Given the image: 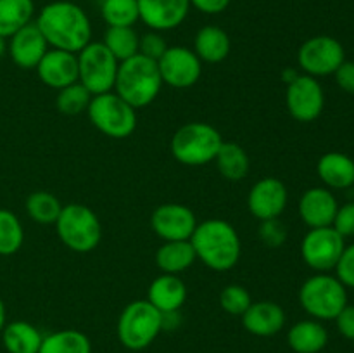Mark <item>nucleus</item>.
I'll return each instance as SVG.
<instances>
[{"mask_svg":"<svg viewBox=\"0 0 354 353\" xmlns=\"http://www.w3.org/2000/svg\"><path fill=\"white\" fill-rule=\"evenodd\" d=\"M317 173L327 189H349L354 185V159L344 152H325L317 163Z\"/></svg>","mask_w":354,"mask_h":353,"instance_id":"22","label":"nucleus"},{"mask_svg":"<svg viewBox=\"0 0 354 353\" xmlns=\"http://www.w3.org/2000/svg\"><path fill=\"white\" fill-rule=\"evenodd\" d=\"M346 61V52L341 42L328 35H317L304 42L297 51V66L304 75L318 76L334 75Z\"/></svg>","mask_w":354,"mask_h":353,"instance_id":"10","label":"nucleus"},{"mask_svg":"<svg viewBox=\"0 0 354 353\" xmlns=\"http://www.w3.org/2000/svg\"><path fill=\"white\" fill-rule=\"evenodd\" d=\"M190 242L197 260L214 272H228L241 260V235L230 221L221 218H209L197 224Z\"/></svg>","mask_w":354,"mask_h":353,"instance_id":"2","label":"nucleus"},{"mask_svg":"<svg viewBox=\"0 0 354 353\" xmlns=\"http://www.w3.org/2000/svg\"><path fill=\"white\" fill-rule=\"evenodd\" d=\"M252 298L249 291L241 284H228L220 293V307L228 315L242 317L244 311L251 307Z\"/></svg>","mask_w":354,"mask_h":353,"instance_id":"35","label":"nucleus"},{"mask_svg":"<svg viewBox=\"0 0 354 353\" xmlns=\"http://www.w3.org/2000/svg\"><path fill=\"white\" fill-rule=\"evenodd\" d=\"M38 353H92V343L85 332L61 329L44 336Z\"/></svg>","mask_w":354,"mask_h":353,"instance_id":"29","label":"nucleus"},{"mask_svg":"<svg viewBox=\"0 0 354 353\" xmlns=\"http://www.w3.org/2000/svg\"><path fill=\"white\" fill-rule=\"evenodd\" d=\"M7 38H3V37H0V59L3 57V54H6L7 52Z\"/></svg>","mask_w":354,"mask_h":353,"instance_id":"45","label":"nucleus"},{"mask_svg":"<svg viewBox=\"0 0 354 353\" xmlns=\"http://www.w3.org/2000/svg\"><path fill=\"white\" fill-rule=\"evenodd\" d=\"M344 248L346 239L332 225L310 228L301 242V256L311 270L318 273H327L335 269Z\"/></svg>","mask_w":354,"mask_h":353,"instance_id":"11","label":"nucleus"},{"mask_svg":"<svg viewBox=\"0 0 354 353\" xmlns=\"http://www.w3.org/2000/svg\"><path fill=\"white\" fill-rule=\"evenodd\" d=\"M223 144L216 127L204 121H190L173 134L169 151L173 158L185 166H204L213 163Z\"/></svg>","mask_w":354,"mask_h":353,"instance_id":"4","label":"nucleus"},{"mask_svg":"<svg viewBox=\"0 0 354 353\" xmlns=\"http://www.w3.org/2000/svg\"><path fill=\"white\" fill-rule=\"evenodd\" d=\"M138 40L140 35L133 26H107L102 44L111 51V54L120 62L138 54Z\"/></svg>","mask_w":354,"mask_h":353,"instance_id":"31","label":"nucleus"},{"mask_svg":"<svg viewBox=\"0 0 354 353\" xmlns=\"http://www.w3.org/2000/svg\"><path fill=\"white\" fill-rule=\"evenodd\" d=\"M158 68L162 83L173 89H190L203 76V61L192 48L183 45L166 48L158 61Z\"/></svg>","mask_w":354,"mask_h":353,"instance_id":"12","label":"nucleus"},{"mask_svg":"<svg viewBox=\"0 0 354 353\" xmlns=\"http://www.w3.org/2000/svg\"><path fill=\"white\" fill-rule=\"evenodd\" d=\"M337 331L349 341H354V305H346L341 314L334 318Z\"/></svg>","mask_w":354,"mask_h":353,"instance_id":"40","label":"nucleus"},{"mask_svg":"<svg viewBox=\"0 0 354 353\" xmlns=\"http://www.w3.org/2000/svg\"><path fill=\"white\" fill-rule=\"evenodd\" d=\"M35 24L47 40L48 47L78 54L92 42V23L78 3L55 0L38 12Z\"/></svg>","mask_w":354,"mask_h":353,"instance_id":"1","label":"nucleus"},{"mask_svg":"<svg viewBox=\"0 0 354 353\" xmlns=\"http://www.w3.org/2000/svg\"><path fill=\"white\" fill-rule=\"evenodd\" d=\"M86 114L90 123L111 138H127L137 128V109L114 90L93 96Z\"/></svg>","mask_w":354,"mask_h":353,"instance_id":"8","label":"nucleus"},{"mask_svg":"<svg viewBox=\"0 0 354 353\" xmlns=\"http://www.w3.org/2000/svg\"><path fill=\"white\" fill-rule=\"evenodd\" d=\"M337 210V197L327 187H311L304 190L297 204L301 220L310 228L330 227Z\"/></svg>","mask_w":354,"mask_h":353,"instance_id":"18","label":"nucleus"},{"mask_svg":"<svg viewBox=\"0 0 354 353\" xmlns=\"http://www.w3.org/2000/svg\"><path fill=\"white\" fill-rule=\"evenodd\" d=\"M54 225L62 244L82 255L93 251L102 239V224L86 204H64Z\"/></svg>","mask_w":354,"mask_h":353,"instance_id":"5","label":"nucleus"},{"mask_svg":"<svg viewBox=\"0 0 354 353\" xmlns=\"http://www.w3.org/2000/svg\"><path fill=\"white\" fill-rule=\"evenodd\" d=\"M151 227L162 241H190L197 227L196 213L180 203L159 204L151 217Z\"/></svg>","mask_w":354,"mask_h":353,"instance_id":"14","label":"nucleus"},{"mask_svg":"<svg viewBox=\"0 0 354 353\" xmlns=\"http://www.w3.org/2000/svg\"><path fill=\"white\" fill-rule=\"evenodd\" d=\"M168 47L169 45L166 44L165 37L159 31H147V33L140 35V40H138V54L145 55L152 61H159Z\"/></svg>","mask_w":354,"mask_h":353,"instance_id":"37","label":"nucleus"},{"mask_svg":"<svg viewBox=\"0 0 354 353\" xmlns=\"http://www.w3.org/2000/svg\"><path fill=\"white\" fill-rule=\"evenodd\" d=\"M24 228L14 211L0 208V256H12L23 248Z\"/></svg>","mask_w":354,"mask_h":353,"instance_id":"32","label":"nucleus"},{"mask_svg":"<svg viewBox=\"0 0 354 353\" xmlns=\"http://www.w3.org/2000/svg\"><path fill=\"white\" fill-rule=\"evenodd\" d=\"M194 52L207 64H218L225 61L232 52V40L227 31L214 24L203 26L194 38Z\"/></svg>","mask_w":354,"mask_h":353,"instance_id":"23","label":"nucleus"},{"mask_svg":"<svg viewBox=\"0 0 354 353\" xmlns=\"http://www.w3.org/2000/svg\"><path fill=\"white\" fill-rule=\"evenodd\" d=\"M232 3V0H190V7L197 9L203 14H221L223 10L228 9V6Z\"/></svg>","mask_w":354,"mask_h":353,"instance_id":"42","label":"nucleus"},{"mask_svg":"<svg viewBox=\"0 0 354 353\" xmlns=\"http://www.w3.org/2000/svg\"><path fill=\"white\" fill-rule=\"evenodd\" d=\"M301 73L297 71V69H294V68H290V69H283V73H282V80H283V83H286V85H289L290 82H294V80L297 78V76H299Z\"/></svg>","mask_w":354,"mask_h":353,"instance_id":"43","label":"nucleus"},{"mask_svg":"<svg viewBox=\"0 0 354 353\" xmlns=\"http://www.w3.org/2000/svg\"><path fill=\"white\" fill-rule=\"evenodd\" d=\"M332 227L344 239L354 237V201L353 203H346L342 206H339Z\"/></svg>","mask_w":354,"mask_h":353,"instance_id":"39","label":"nucleus"},{"mask_svg":"<svg viewBox=\"0 0 354 353\" xmlns=\"http://www.w3.org/2000/svg\"><path fill=\"white\" fill-rule=\"evenodd\" d=\"M242 325L252 336L270 338L286 327V310L279 303L270 300L252 301L251 307L242 315Z\"/></svg>","mask_w":354,"mask_h":353,"instance_id":"20","label":"nucleus"},{"mask_svg":"<svg viewBox=\"0 0 354 353\" xmlns=\"http://www.w3.org/2000/svg\"><path fill=\"white\" fill-rule=\"evenodd\" d=\"M162 78L159 73L158 61L135 54L133 57L120 62L114 92L127 100L135 109L147 107L154 102L162 89Z\"/></svg>","mask_w":354,"mask_h":353,"instance_id":"3","label":"nucleus"},{"mask_svg":"<svg viewBox=\"0 0 354 353\" xmlns=\"http://www.w3.org/2000/svg\"><path fill=\"white\" fill-rule=\"evenodd\" d=\"M48 44L35 23L26 24L9 38L7 52L21 69H35L48 51Z\"/></svg>","mask_w":354,"mask_h":353,"instance_id":"19","label":"nucleus"},{"mask_svg":"<svg viewBox=\"0 0 354 353\" xmlns=\"http://www.w3.org/2000/svg\"><path fill=\"white\" fill-rule=\"evenodd\" d=\"M78 82L90 90L92 96L114 90L120 61L111 54L102 42H90L78 52Z\"/></svg>","mask_w":354,"mask_h":353,"instance_id":"9","label":"nucleus"},{"mask_svg":"<svg viewBox=\"0 0 354 353\" xmlns=\"http://www.w3.org/2000/svg\"><path fill=\"white\" fill-rule=\"evenodd\" d=\"M138 21L152 31H171L187 19L190 0H137Z\"/></svg>","mask_w":354,"mask_h":353,"instance_id":"16","label":"nucleus"},{"mask_svg":"<svg viewBox=\"0 0 354 353\" xmlns=\"http://www.w3.org/2000/svg\"><path fill=\"white\" fill-rule=\"evenodd\" d=\"M7 324V310H6V303H3V300L0 298V332L3 331V327H6Z\"/></svg>","mask_w":354,"mask_h":353,"instance_id":"44","label":"nucleus"},{"mask_svg":"<svg viewBox=\"0 0 354 353\" xmlns=\"http://www.w3.org/2000/svg\"><path fill=\"white\" fill-rule=\"evenodd\" d=\"M196 262L197 256L190 241H166L156 251V265L162 273L178 275Z\"/></svg>","mask_w":354,"mask_h":353,"instance_id":"25","label":"nucleus"},{"mask_svg":"<svg viewBox=\"0 0 354 353\" xmlns=\"http://www.w3.org/2000/svg\"><path fill=\"white\" fill-rule=\"evenodd\" d=\"M214 165H216L218 172L223 179L230 180V182H239L244 179L251 168V161L242 147L237 142H225L221 144L220 151H218L216 158H214Z\"/></svg>","mask_w":354,"mask_h":353,"instance_id":"27","label":"nucleus"},{"mask_svg":"<svg viewBox=\"0 0 354 353\" xmlns=\"http://www.w3.org/2000/svg\"><path fill=\"white\" fill-rule=\"evenodd\" d=\"M100 16L107 26H133L138 21L137 0H102Z\"/></svg>","mask_w":354,"mask_h":353,"instance_id":"33","label":"nucleus"},{"mask_svg":"<svg viewBox=\"0 0 354 353\" xmlns=\"http://www.w3.org/2000/svg\"><path fill=\"white\" fill-rule=\"evenodd\" d=\"M33 0H0V37L10 38L16 31L33 23Z\"/></svg>","mask_w":354,"mask_h":353,"instance_id":"28","label":"nucleus"},{"mask_svg":"<svg viewBox=\"0 0 354 353\" xmlns=\"http://www.w3.org/2000/svg\"><path fill=\"white\" fill-rule=\"evenodd\" d=\"M286 104L294 120L301 123H311L324 113V87L315 76L301 73L294 82L287 85Z\"/></svg>","mask_w":354,"mask_h":353,"instance_id":"13","label":"nucleus"},{"mask_svg":"<svg viewBox=\"0 0 354 353\" xmlns=\"http://www.w3.org/2000/svg\"><path fill=\"white\" fill-rule=\"evenodd\" d=\"M62 206L64 204L59 201V197L48 190H35L28 196L24 204L28 217L40 225H54L61 215Z\"/></svg>","mask_w":354,"mask_h":353,"instance_id":"30","label":"nucleus"},{"mask_svg":"<svg viewBox=\"0 0 354 353\" xmlns=\"http://www.w3.org/2000/svg\"><path fill=\"white\" fill-rule=\"evenodd\" d=\"M35 69L41 83L54 90L73 85L80 78L78 55L68 51H59V48H48L47 54L41 57Z\"/></svg>","mask_w":354,"mask_h":353,"instance_id":"17","label":"nucleus"},{"mask_svg":"<svg viewBox=\"0 0 354 353\" xmlns=\"http://www.w3.org/2000/svg\"><path fill=\"white\" fill-rule=\"evenodd\" d=\"M92 93L82 85L80 82L73 83V85L64 87V89L57 90V99H55V106H57L59 113L66 114V116H76V114L86 113L92 100Z\"/></svg>","mask_w":354,"mask_h":353,"instance_id":"34","label":"nucleus"},{"mask_svg":"<svg viewBox=\"0 0 354 353\" xmlns=\"http://www.w3.org/2000/svg\"><path fill=\"white\" fill-rule=\"evenodd\" d=\"M334 270L335 277H337L346 287H353L354 289V244L346 246Z\"/></svg>","mask_w":354,"mask_h":353,"instance_id":"38","label":"nucleus"},{"mask_svg":"<svg viewBox=\"0 0 354 353\" xmlns=\"http://www.w3.org/2000/svg\"><path fill=\"white\" fill-rule=\"evenodd\" d=\"M162 331V314L147 300L128 303L118 318V339L124 348L140 352L149 348Z\"/></svg>","mask_w":354,"mask_h":353,"instance_id":"6","label":"nucleus"},{"mask_svg":"<svg viewBox=\"0 0 354 353\" xmlns=\"http://www.w3.org/2000/svg\"><path fill=\"white\" fill-rule=\"evenodd\" d=\"M287 343L296 353H320L328 343V331L320 320H299L287 332Z\"/></svg>","mask_w":354,"mask_h":353,"instance_id":"24","label":"nucleus"},{"mask_svg":"<svg viewBox=\"0 0 354 353\" xmlns=\"http://www.w3.org/2000/svg\"><path fill=\"white\" fill-rule=\"evenodd\" d=\"M287 227L280 218H270V220L259 221L258 237L266 248H280L287 241Z\"/></svg>","mask_w":354,"mask_h":353,"instance_id":"36","label":"nucleus"},{"mask_svg":"<svg viewBox=\"0 0 354 353\" xmlns=\"http://www.w3.org/2000/svg\"><path fill=\"white\" fill-rule=\"evenodd\" d=\"M0 336L7 353H38L44 341V334L38 331V327L26 320L9 322Z\"/></svg>","mask_w":354,"mask_h":353,"instance_id":"26","label":"nucleus"},{"mask_svg":"<svg viewBox=\"0 0 354 353\" xmlns=\"http://www.w3.org/2000/svg\"><path fill=\"white\" fill-rule=\"evenodd\" d=\"M189 291L185 282L173 273H161L151 282L147 289V301L162 315L176 314L185 305Z\"/></svg>","mask_w":354,"mask_h":353,"instance_id":"21","label":"nucleus"},{"mask_svg":"<svg viewBox=\"0 0 354 353\" xmlns=\"http://www.w3.org/2000/svg\"><path fill=\"white\" fill-rule=\"evenodd\" d=\"M289 203V190L280 179L265 176L249 189L248 208L256 220L280 218Z\"/></svg>","mask_w":354,"mask_h":353,"instance_id":"15","label":"nucleus"},{"mask_svg":"<svg viewBox=\"0 0 354 353\" xmlns=\"http://www.w3.org/2000/svg\"><path fill=\"white\" fill-rule=\"evenodd\" d=\"M299 303L315 320H334L348 305V287L330 273H315L301 286Z\"/></svg>","mask_w":354,"mask_h":353,"instance_id":"7","label":"nucleus"},{"mask_svg":"<svg viewBox=\"0 0 354 353\" xmlns=\"http://www.w3.org/2000/svg\"><path fill=\"white\" fill-rule=\"evenodd\" d=\"M335 83L346 93L354 96V61H344L334 73Z\"/></svg>","mask_w":354,"mask_h":353,"instance_id":"41","label":"nucleus"}]
</instances>
